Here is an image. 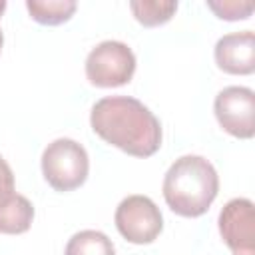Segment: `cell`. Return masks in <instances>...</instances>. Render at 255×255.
Segmentation results:
<instances>
[{
	"label": "cell",
	"mask_w": 255,
	"mask_h": 255,
	"mask_svg": "<svg viewBox=\"0 0 255 255\" xmlns=\"http://www.w3.org/2000/svg\"><path fill=\"white\" fill-rule=\"evenodd\" d=\"M92 129L110 145L133 157H149L161 147V124L139 100L106 96L90 112Z\"/></svg>",
	"instance_id": "cell-1"
},
{
	"label": "cell",
	"mask_w": 255,
	"mask_h": 255,
	"mask_svg": "<svg viewBox=\"0 0 255 255\" xmlns=\"http://www.w3.org/2000/svg\"><path fill=\"white\" fill-rule=\"evenodd\" d=\"M161 191L175 215L201 217L219 193V175L203 155H181L165 171Z\"/></svg>",
	"instance_id": "cell-2"
},
{
	"label": "cell",
	"mask_w": 255,
	"mask_h": 255,
	"mask_svg": "<svg viewBox=\"0 0 255 255\" xmlns=\"http://www.w3.org/2000/svg\"><path fill=\"white\" fill-rule=\"evenodd\" d=\"M42 175L56 191H74L86 183L90 173V157L86 147L72 137L50 141L40 157Z\"/></svg>",
	"instance_id": "cell-3"
},
{
	"label": "cell",
	"mask_w": 255,
	"mask_h": 255,
	"mask_svg": "<svg viewBox=\"0 0 255 255\" xmlns=\"http://www.w3.org/2000/svg\"><path fill=\"white\" fill-rule=\"evenodd\" d=\"M135 72V54L120 40H104L86 58V78L96 88H120L129 84Z\"/></svg>",
	"instance_id": "cell-4"
},
{
	"label": "cell",
	"mask_w": 255,
	"mask_h": 255,
	"mask_svg": "<svg viewBox=\"0 0 255 255\" xmlns=\"http://www.w3.org/2000/svg\"><path fill=\"white\" fill-rule=\"evenodd\" d=\"M120 235L133 245L153 243L163 229V215L147 195L124 197L114 213Z\"/></svg>",
	"instance_id": "cell-5"
},
{
	"label": "cell",
	"mask_w": 255,
	"mask_h": 255,
	"mask_svg": "<svg viewBox=\"0 0 255 255\" xmlns=\"http://www.w3.org/2000/svg\"><path fill=\"white\" fill-rule=\"evenodd\" d=\"M213 114L229 135L239 139H251L255 135V92L251 88H223L215 96Z\"/></svg>",
	"instance_id": "cell-6"
},
{
	"label": "cell",
	"mask_w": 255,
	"mask_h": 255,
	"mask_svg": "<svg viewBox=\"0 0 255 255\" xmlns=\"http://www.w3.org/2000/svg\"><path fill=\"white\" fill-rule=\"evenodd\" d=\"M219 233L233 255H255V209L247 197H235L219 211Z\"/></svg>",
	"instance_id": "cell-7"
},
{
	"label": "cell",
	"mask_w": 255,
	"mask_h": 255,
	"mask_svg": "<svg viewBox=\"0 0 255 255\" xmlns=\"http://www.w3.org/2000/svg\"><path fill=\"white\" fill-rule=\"evenodd\" d=\"M215 64L221 72L231 76H249L255 72V34L253 30H241L225 34L217 40Z\"/></svg>",
	"instance_id": "cell-8"
},
{
	"label": "cell",
	"mask_w": 255,
	"mask_h": 255,
	"mask_svg": "<svg viewBox=\"0 0 255 255\" xmlns=\"http://www.w3.org/2000/svg\"><path fill=\"white\" fill-rule=\"evenodd\" d=\"M34 221V205L28 197L18 191L8 193L0 199V233L20 235L30 229Z\"/></svg>",
	"instance_id": "cell-9"
},
{
	"label": "cell",
	"mask_w": 255,
	"mask_h": 255,
	"mask_svg": "<svg viewBox=\"0 0 255 255\" xmlns=\"http://www.w3.org/2000/svg\"><path fill=\"white\" fill-rule=\"evenodd\" d=\"M78 4L74 0H28L26 10L30 12L32 20L44 26H58L68 22Z\"/></svg>",
	"instance_id": "cell-10"
},
{
	"label": "cell",
	"mask_w": 255,
	"mask_h": 255,
	"mask_svg": "<svg viewBox=\"0 0 255 255\" xmlns=\"http://www.w3.org/2000/svg\"><path fill=\"white\" fill-rule=\"evenodd\" d=\"M64 255H116V247L106 233L84 229L68 239Z\"/></svg>",
	"instance_id": "cell-11"
},
{
	"label": "cell",
	"mask_w": 255,
	"mask_h": 255,
	"mask_svg": "<svg viewBox=\"0 0 255 255\" xmlns=\"http://www.w3.org/2000/svg\"><path fill=\"white\" fill-rule=\"evenodd\" d=\"M129 10L141 26L153 28V26H161L171 20V16L177 10V2H173V0H141V2H129Z\"/></svg>",
	"instance_id": "cell-12"
},
{
	"label": "cell",
	"mask_w": 255,
	"mask_h": 255,
	"mask_svg": "<svg viewBox=\"0 0 255 255\" xmlns=\"http://www.w3.org/2000/svg\"><path fill=\"white\" fill-rule=\"evenodd\" d=\"M207 8L211 12H215L217 18L221 20H247L253 14V2H237V0H219L207 2Z\"/></svg>",
	"instance_id": "cell-13"
},
{
	"label": "cell",
	"mask_w": 255,
	"mask_h": 255,
	"mask_svg": "<svg viewBox=\"0 0 255 255\" xmlns=\"http://www.w3.org/2000/svg\"><path fill=\"white\" fill-rule=\"evenodd\" d=\"M12 191H16L14 189V173H12L10 165L6 163V159L0 155V199Z\"/></svg>",
	"instance_id": "cell-14"
},
{
	"label": "cell",
	"mask_w": 255,
	"mask_h": 255,
	"mask_svg": "<svg viewBox=\"0 0 255 255\" xmlns=\"http://www.w3.org/2000/svg\"><path fill=\"white\" fill-rule=\"evenodd\" d=\"M4 10H6V2H4V0H0V18H2Z\"/></svg>",
	"instance_id": "cell-15"
},
{
	"label": "cell",
	"mask_w": 255,
	"mask_h": 255,
	"mask_svg": "<svg viewBox=\"0 0 255 255\" xmlns=\"http://www.w3.org/2000/svg\"><path fill=\"white\" fill-rule=\"evenodd\" d=\"M2 44H4V34H2V30H0V50H2Z\"/></svg>",
	"instance_id": "cell-16"
}]
</instances>
